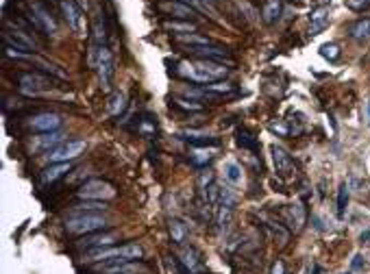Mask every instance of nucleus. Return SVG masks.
<instances>
[{"mask_svg": "<svg viewBox=\"0 0 370 274\" xmlns=\"http://www.w3.org/2000/svg\"><path fill=\"white\" fill-rule=\"evenodd\" d=\"M59 7H61V13H63L65 22H68V26H70V31L72 33H81V9L74 5V0H61Z\"/></svg>", "mask_w": 370, "mask_h": 274, "instance_id": "nucleus-15", "label": "nucleus"}, {"mask_svg": "<svg viewBox=\"0 0 370 274\" xmlns=\"http://www.w3.org/2000/svg\"><path fill=\"white\" fill-rule=\"evenodd\" d=\"M353 268H361V257H359V255L353 259Z\"/></svg>", "mask_w": 370, "mask_h": 274, "instance_id": "nucleus-43", "label": "nucleus"}, {"mask_svg": "<svg viewBox=\"0 0 370 274\" xmlns=\"http://www.w3.org/2000/svg\"><path fill=\"white\" fill-rule=\"evenodd\" d=\"M3 41L5 46H11V48H18L22 53H33V50H37V41L33 39V35H28L26 31H22V28H5L3 31Z\"/></svg>", "mask_w": 370, "mask_h": 274, "instance_id": "nucleus-6", "label": "nucleus"}, {"mask_svg": "<svg viewBox=\"0 0 370 274\" xmlns=\"http://www.w3.org/2000/svg\"><path fill=\"white\" fill-rule=\"evenodd\" d=\"M205 87L209 92L218 94V96H229V94H235V85H231V83H209V85H205Z\"/></svg>", "mask_w": 370, "mask_h": 274, "instance_id": "nucleus-35", "label": "nucleus"}, {"mask_svg": "<svg viewBox=\"0 0 370 274\" xmlns=\"http://www.w3.org/2000/svg\"><path fill=\"white\" fill-rule=\"evenodd\" d=\"M270 274H285V263H283V261H279V259H277V261L272 263V270H270Z\"/></svg>", "mask_w": 370, "mask_h": 274, "instance_id": "nucleus-41", "label": "nucleus"}, {"mask_svg": "<svg viewBox=\"0 0 370 274\" xmlns=\"http://www.w3.org/2000/svg\"><path fill=\"white\" fill-rule=\"evenodd\" d=\"M198 183H200V190H207V187L214 183V174H212V172H209V170H207V172H202V174H200V181H198Z\"/></svg>", "mask_w": 370, "mask_h": 274, "instance_id": "nucleus-39", "label": "nucleus"}, {"mask_svg": "<svg viewBox=\"0 0 370 274\" xmlns=\"http://www.w3.org/2000/svg\"><path fill=\"white\" fill-rule=\"evenodd\" d=\"M144 257L140 244H125L118 248H92L87 252V261L105 263V261H137Z\"/></svg>", "mask_w": 370, "mask_h": 274, "instance_id": "nucleus-2", "label": "nucleus"}, {"mask_svg": "<svg viewBox=\"0 0 370 274\" xmlns=\"http://www.w3.org/2000/svg\"><path fill=\"white\" fill-rule=\"evenodd\" d=\"M137 131H140L142 135H150L157 131V118H152L150 113H144L142 120L137 122Z\"/></svg>", "mask_w": 370, "mask_h": 274, "instance_id": "nucleus-32", "label": "nucleus"}, {"mask_svg": "<svg viewBox=\"0 0 370 274\" xmlns=\"http://www.w3.org/2000/svg\"><path fill=\"white\" fill-rule=\"evenodd\" d=\"M179 265H181V274H196V272H205L202 268V257L196 248H183L179 252Z\"/></svg>", "mask_w": 370, "mask_h": 274, "instance_id": "nucleus-12", "label": "nucleus"}, {"mask_svg": "<svg viewBox=\"0 0 370 274\" xmlns=\"http://www.w3.org/2000/svg\"><path fill=\"white\" fill-rule=\"evenodd\" d=\"M229 68H224L222 63H216V61H205V59H198V61H183L179 63L177 68V74L190 78L194 83H218L220 78L227 76Z\"/></svg>", "mask_w": 370, "mask_h": 274, "instance_id": "nucleus-1", "label": "nucleus"}, {"mask_svg": "<svg viewBox=\"0 0 370 274\" xmlns=\"http://www.w3.org/2000/svg\"><path fill=\"white\" fill-rule=\"evenodd\" d=\"M118 240V233H107V231H96V233H90L85 235L78 246L83 248H105V246H111V244Z\"/></svg>", "mask_w": 370, "mask_h": 274, "instance_id": "nucleus-14", "label": "nucleus"}, {"mask_svg": "<svg viewBox=\"0 0 370 274\" xmlns=\"http://www.w3.org/2000/svg\"><path fill=\"white\" fill-rule=\"evenodd\" d=\"M270 128H272V131H279L281 135H285V133H287V128H285V126H277V124H272Z\"/></svg>", "mask_w": 370, "mask_h": 274, "instance_id": "nucleus-42", "label": "nucleus"}, {"mask_svg": "<svg viewBox=\"0 0 370 274\" xmlns=\"http://www.w3.org/2000/svg\"><path fill=\"white\" fill-rule=\"evenodd\" d=\"M185 140L192 144L194 148H207V146H220V140L218 137H207V135H196V133H185Z\"/></svg>", "mask_w": 370, "mask_h": 274, "instance_id": "nucleus-24", "label": "nucleus"}, {"mask_svg": "<svg viewBox=\"0 0 370 274\" xmlns=\"http://www.w3.org/2000/svg\"><path fill=\"white\" fill-rule=\"evenodd\" d=\"M70 168H72L70 161L48 165V168L42 172V181H44V183H55V181H59V178L65 174V172H70Z\"/></svg>", "mask_w": 370, "mask_h": 274, "instance_id": "nucleus-21", "label": "nucleus"}, {"mask_svg": "<svg viewBox=\"0 0 370 274\" xmlns=\"http://www.w3.org/2000/svg\"><path fill=\"white\" fill-rule=\"evenodd\" d=\"M320 55L324 57V59H329V61H338L340 59V48L336 44H324L320 48Z\"/></svg>", "mask_w": 370, "mask_h": 274, "instance_id": "nucleus-37", "label": "nucleus"}, {"mask_svg": "<svg viewBox=\"0 0 370 274\" xmlns=\"http://www.w3.org/2000/svg\"><path fill=\"white\" fill-rule=\"evenodd\" d=\"M140 270H144V268L135 261H105L98 265V272H103V274H135Z\"/></svg>", "mask_w": 370, "mask_h": 274, "instance_id": "nucleus-17", "label": "nucleus"}, {"mask_svg": "<svg viewBox=\"0 0 370 274\" xmlns=\"http://www.w3.org/2000/svg\"><path fill=\"white\" fill-rule=\"evenodd\" d=\"M105 226H107V218L98 213H81L65 220V231L70 235H90V233H96V231H103Z\"/></svg>", "mask_w": 370, "mask_h": 274, "instance_id": "nucleus-3", "label": "nucleus"}, {"mask_svg": "<svg viewBox=\"0 0 370 274\" xmlns=\"http://www.w3.org/2000/svg\"><path fill=\"white\" fill-rule=\"evenodd\" d=\"M166 31H172L174 35H185V33H196V24L194 22H163Z\"/></svg>", "mask_w": 370, "mask_h": 274, "instance_id": "nucleus-28", "label": "nucleus"}, {"mask_svg": "<svg viewBox=\"0 0 370 274\" xmlns=\"http://www.w3.org/2000/svg\"><path fill=\"white\" fill-rule=\"evenodd\" d=\"M187 53L192 57H198V59H205V61H216V63H227V66H233L235 59L229 55L227 48L222 46H194V48H185Z\"/></svg>", "mask_w": 370, "mask_h": 274, "instance_id": "nucleus-8", "label": "nucleus"}, {"mask_svg": "<svg viewBox=\"0 0 370 274\" xmlns=\"http://www.w3.org/2000/svg\"><path fill=\"white\" fill-rule=\"evenodd\" d=\"M305 218H307V211H305V207H303L301 203H296V205H292V207H287V215H285V220H287V226L292 229V231H301V229H303V224H305Z\"/></svg>", "mask_w": 370, "mask_h": 274, "instance_id": "nucleus-19", "label": "nucleus"}, {"mask_svg": "<svg viewBox=\"0 0 370 274\" xmlns=\"http://www.w3.org/2000/svg\"><path fill=\"white\" fill-rule=\"evenodd\" d=\"M346 205H348V185L342 183L338 190V218H344Z\"/></svg>", "mask_w": 370, "mask_h": 274, "instance_id": "nucleus-34", "label": "nucleus"}, {"mask_svg": "<svg viewBox=\"0 0 370 274\" xmlns=\"http://www.w3.org/2000/svg\"><path fill=\"white\" fill-rule=\"evenodd\" d=\"M346 33L351 35L355 41H368L370 37V18H359L346 26Z\"/></svg>", "mask_w": 370, "mask_h": 274, "instance_id": "nucleus-18", "label": "nucleus"}, {"mask_svg": "<svg viewBox=\"0 0 370 274\" xmlns=\"http://www.w3.org/2000/svg\"><path fill=\"white\" fill-rule=\"evenodd\" d=\"M190 159H192L194 165H207L209 161L214 159V153H212V150H205V148H192Z\"/></svg>", "mask_w": 370, "mask_h": 274, "instance_id": "nucleus-31", "label": "nucleus"}, {"mask_svg": "<svg viewBox=\"0 0 370 274\" xmlns=\"http://www.w3.org/2000/svg\"><path fill=\"white\" fill-rule=\"evenodd\" d=\"M311 26H309V33L311 35H318L320 31H324L326 24H329V7H318L316 11H311Z\"/></svg>", "mask_w": 370, "mask_h": 274, "instance_id": "nucleus-20", "label": "nucleus"}, {"mask_svg": "<svg viewBox=\"0 0 370 274\" xmlns=\"http://www.w3.org/2000/svg\"><path fill=\"white\" fill-rule=\"evenodd\" d=\"M237 146L239 148H244V150H251V153H257L259 150V144H257V140L253 137V133H249L246 128H239L237 131Z\"/></svg>", "mask_w": 370, "mask_h": 274, "instance_id": "nucleus-25", "label": "nucleus"}, {"mask_svg": "<svg viewBox=\"0 0 370 274\" xmlns=\"http://www.w3.org/2000/svg\"><path fill=\"white\" fill-rule=\"evenodd\" d=\"M74 209L76 211H83V213H85V209L87 211H105L107 205L103 203V200H90V203H78Z\"/></svg>", "mask_w": 370, "mask_h": 274, "instance_id": "nucleus-36", "label": "nucleus"}, {"mask_svg": "<svg viewBox=\"0 0 370 274\" xmlns=\"http://www.w3.org/2000/svg\"><path fill=\"white\" fill-rule=\"evenodd\" d=\"M172 107L177 109H183V111H202V105L196 103V100H187V98H172Z\"/></svg>", "mask_w": 370, "mask_h": 274, "instance_id": "nucleus-33", "label": "nucleus"}, {"mask_svg": "<svg viewBox=\"0 0 370 274\" xmlns=\"http://www.w3.org/2000/svg\"><path fill=\"white\" fill-rule=\"evenodd\" d=\"M366 120H368V124H370V100L366 103Z\"/></svg>", "mask_w": 370, "mask_h": 274, "instance_id": "nucleus-44", "label": "nucleus"}, {"mask_svg": "<svg viewBox=\"0 0 370 274\" xmlns=\"http://www.w3.org/2000/svg\"><path fill=\"white\" fill-rule=\"evenodd\" d=\"M24 16L31 20V24L37 28V33H46V35H55L57 33L55 18L50 16V11L39 3V0H31V5H28V11L24 13Z\"/></svg>", "mask_w": 370, "mask_h": 274, "instance_id": "nucleus-4", "label": "nucleus"}, {"mask_svg": "<svg viewBox=\"0 0 370 274\" xmlns=\"http://www.w3.org/2000/svg\"><path fill=\"white\" fill-rule=\"evenodd\" d=\"M270 153H272V163H274V170H277V174L281 178H292L294 176V161L292 157H290L285 150H283L281 146H270Z\"/></svg>", "mask_w": 370, "mask_h": 274, "instance_id": "nucleus-11", "label": "nucleus"}, {"mask_svg": "<svg viewBox=\"0 0 370 274\" xmlns=\"http://www.w3.org/2000/svg\"><path fill=\"white\" fill-rule=\"evenodd\" d=\"M96 70H98V78H100V87H103V92H109L111 89V78H113V55L107 46L100 48Z\"/></svg>", "mask_w": 370, "mask_h": 274, "instance_id": "nucleus-10", "label": "nucleus"}, {"mask_svg": "<svg viewBox=\"0 0 370 274\" xmlns=\"http://www.w3.org/2000/svg\"><path fill=\"white\" fill-rule=\"evenodd\" d=\"M78 196L83 200H103L105 203V200H111L115 196V190L107 181H87L85 185H81Z\"/></svg>", "mask_w": 370, "mask_h": 274, "instance_id": "nucleus-9", "label": "nucleus"}, {"mask_svg": "<svg viewBox=\"0 0 370 274\" xmlns=\"http://www.w3.org/2000/svg\"><path fill=\"white\" fill-rule=\"evenodd\" d=\"M281 16V3L279 0H266L264 9H261V18L266 24H277V20Z\"/></svg>", "mask_w": 370, "mask_h": 274, "instance_id": "nucleus-22", "label": "nucleus"}, {"mask_svg": "<svg viewBox=\"0 0 370 274\" xmlns=\"http://www.w3.org/2000/svg\"><path fill=\"white\" fill-rule=\"evenodd\" d=\"M18 85H20L22 94H26V96H37V94L53 87V78L37 74V72H26V74H20Z\"/></svg>", "mask_w": 370, "mask_h": 274, "instance_id": "nucleus-5", "label": "nucleus"}, {"mask_svg": "<svg viewBox=\"0 0 370 274\" xmlns=\"http://www.w3.org/2000/svg\"><path fill=\"white\" fill-rule=\"evenodd\" d=\"M224 176H227L229 183H239L242 181V165L235 163V161H227L224 163Z\"/></svg>", "mask_w": 370, "mask_h": 274, "instance_id": "nucleus-29", "label": "nucleus"}, {"mask_svg": "<svg viewBox=\"0 0 370 274\" xmlns=\"http://www.w3.org/2000/svg\"><path fill=\"white\" fill-rule=\"evenodd\" d=\"M181 3H185V5H190V7H194V9H200V11H207V5H202L200 0H181ZM212 13V11H209Z\"/></svg>", "mask_w": 370, "mask_h": 274, "instance_id": "nucleus-40", "label": "nucleus"}, {"mask_svg": "<svg viewBox=\"0 0 370 274\" xmlns=\"http://www.w3.org/2000/svg\"><path fill=\"white\" fill-rule=\"evenodd\" d=\"M61 140H63V135L57 133V131H53V133H44V135L37 137V148H42V150H50V146L59 144Z\"/></svg>", "mask_w": 370, "mask_h": 274, "instance_id": "nucleus-30", "label": "nucleus"}, {"mask_svg": "<svg viewBox=\"0 0 370 274\" xmlns=\"http://www.w3.org/2000/svg\"><path fill=\"white\" fill-rule=\"evenodd\" d=\"M107 109H109V113H111V115H120L122 111L127 109V96L122 92L111 94V98H109V103H107Z\"/></svg>", "mask_w": 370, "mask_h": 274, "instance_id": "nucleus-27", "label": "nucleus"}, {"mask_svg": "<svg viewBox=\"0 0 370 274\" xmlns=\"http://www.w3.org/2000/svg\"><path fill=\"white\" fill-rule=\"evenodd\" d=\"M85 146H87V144L83 140H70V142L61 144V146L48 150V159L53 163L72 161V159H76V157H81L85 153Z\"/></svg>", "mask_w": 370, "mask_h": 274, "instance_id": "nucleus-7", "label": "nucleus"}, {"mask_svg": "<svg viewBox=\"0 0 370 274\" xmlns=\"http://www.w3.org/2000/svg\"><path fill=\"white\" fill-rule=\"evenodd\" d=\"M168 229H170V237H172V242H174V244H179V246L185 242L187 233H190V231H187V226H185L181 220H170Z\"/></svg>", "mask_w": 370, "mask_h": 274, "instance_id": "nucleus-26", "label": "nucleus"}, {"mask_svg": "<svg viewBox=\"0 0 370 274\" xmlns=\"http://www.w3.org/2000/svg\"><path fill=\"white\" fill-rule=\"evenodd\" d=\"M157 9L161 13H168L174 18H192L194 16V7L185 5V3H177V0H161L157 3Z\"/></svg>", "mask_w": 370, "mask_h": 274, "instance_id": "nucleus-16", "label": "nucleus"}, {"mask_svg": "<svg viewBox=\"0 0 370 274\" xmlns=\"http://www.w3.org/2000/svg\"><path fill=\"white\" fill-rule=\"evenodd\" d=\"M346 7H348L351 11L361 13V11H366L368 7H370V0H346Z\"/></svg>", "mask_w": 370, "mask_h": 274, "instance_id": "nucleus-38", "label": "nucleus"}, {"mask_svg": "<svg viewBox=\"0 0 370 274\" xmlns=\"http://www.w3.org/2000/svg\"><path fill=\"white\" fill-rule=\"evenodd\" d=\"M28 126H31L33 131H39V133H53V131H57V128L61 126V115H57V113H39V115H35V118H31Z\"/></svg>", "mask_w": 370, "mask_h": 274, "instance_id": "nucleus-13", "label": "nucleus"}, {"mask_svg": "<svg viewBox=\"0 0 370 274\" xmlns=\"http://www.w3.org/2000/svg\"><path fill=\"white\" fill-rule=\"evenodd\" d=\"M174 41H177V44H185L187 48H194V46H212L209 37H202V35H198V33L174 35Z\"/></svg>", "mask_w": 370, "mask_h": 274, "instance_id": "nucleus-23", "label": "nucleus"}]
</instances>
